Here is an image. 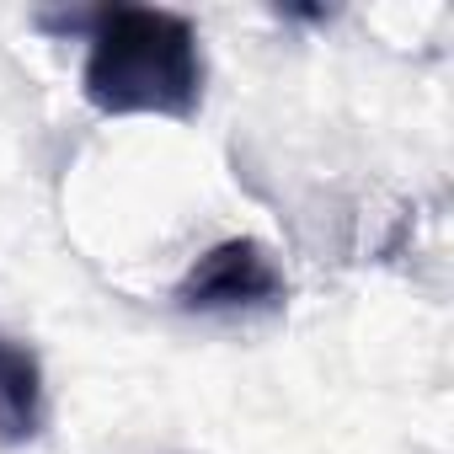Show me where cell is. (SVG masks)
Wrapping results in <instances>:
<instances>
[{
    "mask_svg": "<svg viewBox=\"0 0 454 454\" xmlns=\"http://www.w3.org/2000/svg\"><path fill=\"white\" fill-rule=\"evenodd\" d=\"M49 417V390H43V364L38 353L0 332V443H27L43 433Z\"/></svg>",
    "mask_w": 454,
    "mask_h": 454,
    "instance_id": "3957f363",
    "label": "cell"
},
{
    "mask_svg": "<svg viewBox=\"0 0 454 454\" xmlns=\"http://www.w3.org/2000/svg\"><path fill=\"white\" fill-rule=\"evenodd\" d=\"M203 43L182 12L102 6L86 22L81 91L102 118H176L203 107Z\"/></svg>",
    "mask_w": 454,
    "mask_h": 454,
    "instance_id": "6da1fadb",
    "label": "cell"
},
{
    "mask_svg": "<svg viewBox=\"0 0 454 454\" xmlns=\"http://www.w3.org/2000/svg\"><path fill=\"white\" fill-rule=\"evenodd\" d=\"M284 300L289 278L257 236L214 241L203 257H192V268L176 284V305L187 316H268L284 310Z\"/></svg>",
    "mask_w": 454,
    "mask_h": 454,
    "instance_id": "7a4b0ae2",
    "label": "cell"
}]
</instances>
